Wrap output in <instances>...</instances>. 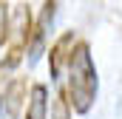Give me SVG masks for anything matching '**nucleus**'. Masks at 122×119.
<instances>
[{"label": "nucleus", "mask_w": 122, "mask_h": 119, "mask_svg": "<svg viewBox=\"0 0 122 119\" xmlns=\"http://www.w3.org/2000/svg\"><path fill=\"white\" fill-rule=\"evenodd\" d=\"M51 119H71V105H68L65 91H60V94L54 96V105H51Z\"/></svg>", "instance_id": "nucleus-5"}, {"label": "nucleus", "mask_w": 122, "mask_h": 119, "mask_svg": "<svg viewBox=\"0 0 122 119\" xmlns=\"http://www.w3.org/2000/svg\"><path fill=\"white\" fill-rule=\"evenodd\" d=\"M97 65H94L91 48L88 43H74L71 57H68V85H65V96L68 105L77 114H88L97 102Z\"/></svg>", "instance_id": "nucleus-1"}, {"label": "nucleus", "mask_w": 122, "mask_h": 119, "mask_svg": "<svg viewBox=\"0 0 122 119\" xmlns=\"http://www.w3.org/2000/svg\"><path fill=\"white\" fill-rule=\"evenodd\" d=\"M71 48H74V31H65L60 40L48 48V68H51V79H60L62 71L68 68Z\"/></svg>", "instance_id": "nucleus-3"}, {"label": "nucleus", "mask_w": 122, "mask_h": 119, "mask_svg": "<svg viewBox=\"0 0 122 119\" xmlns=\"http://www.w3.org/2000/svg\"><path fill=\"white\" fill-rule=\"evenodd\" d=\"M26 119H48V88L43 82H34L26 105Z\"/></svg>", "instance_id": "nucleus-4"}, {"label": "nucleus", "mask_w": 122, "mask_h": 119, "mask_svg": "<svg viewBox=\"0 0 122 119\" xmlns=\"http://www.w3.org/2000/svg\"><path fill=\"white\" fill-rule=\"evenodd\" d=\"M54 11H57V3H43V11H40L37 23L31 29V37H29V62L31 65L43 57V51H46V40H48V29H51Z\"/></svg>", "instance_id": "nucleus-2"}, {"label": "nucleus", "mask_w": 122, "mask_h": 119, "mask_svg": "<svg viewBox=\"0 0 122 119\" xmlns=\"http://www.w3.org/2000/svg\"><path fill=\"white\" fill-rule=\"evenodd\" d=\"M6 9H9V6L0 3V45L9 43V37H11V23H9V11H6Z\"/></svg>", "instance_id": "nucleus-6"}]
</instances>
